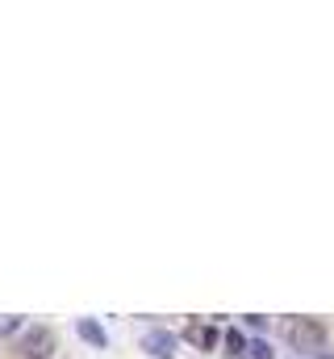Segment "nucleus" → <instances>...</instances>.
<instances>
[{"label": "nucleus", "mask_w": 334, "mask_h": 359, "mask_svg": "<svg viewBox=\"0 0 334 359\" xmlns=\"http://www.w3.org/2000/svg\"><path fill=\"white\" fill-rule=\"evenodd\" d=\"M318 359H334V355H318Z\"/></svg>", "instance_id": "nucleus-10"}, {"label": "nucleus", "mask_w": 334, "mask_h": 359, "mask_svg": "<svg viewBox=\"0 0 334 359\" xmlns=\"http://www.w3.org/2000/svg\"><path fill=\"white\" fill-rule=\"evenodd\" d=\"M184 343H192L196 351H213L222 343V330L213 322H192V326H184Z\"/></svg>", "instance_id": "nucleus-3"}, {"label": "nucleus", "mask_w": 334, "mask_h": 359, "mask_svg": "<svg viewBox=\"0 0 334 359\" xmlns=\"http://www.w3.org/2000/svg\"><path fill=\"white\" fill-rule=\"evenodd\" d=\"M76 334H80L84 343H92V347H109V334H105L100 322H92V318H80V322H76Z\"/></svg>", "instance_id": "nucleus-5"}, {"label": "nucleus", "mask_w": 334, "mask_h": 359, "mask_svg": "<svg viewBox=\"0 0 334 359\" xmlns=\"http://www.w3.org/2000/svg\"><path fill=\"white\" fill-rule=\"evenodd\" d=\"M247 322H250V330H263V326H267V318H263V313H250Z\"/></svg>", "instance_id": "nucleus-9"}, {"label": "nucleus", "mask_w": 334, "mask_h": 359, "mask_svg": "<svg viewBox=\"0 0 334 359\" xmlns=\"http://www.w3.org/2000/svg\"><path fill=\"white\" fill-rule=\"evenodd\" d=\"M222 343H226V355L247 359V343H250V339H243V330H226V334H222Z\"/></svg>", "instance_id": "nucleus-6"}, {"label": "nucleus", "mask_w": 334, "mask_h": 359, "mask_svg": "<svg viewBox=\"0 0 334 359\" xmlns=\"http://www.w3.org/2000/svg\"><path fill=\"white\" fill-rule=\"evenodd\" d=\"M21 326H25V322H21L17 313H0V339H13Z\"/></svg>", "instance_id": "nucleus-8"}, {"label": "nucleus", "mask_w": 334, "mask_h": 359, "mask_svg": "<svg viewBox=\"0 0 334 359\" xmlns=\"http://www.w3.org/2000/svg\"><path fill=\"white\" fill-rule=\"evenodd\" d=\"M247 359H276V351H272L267 339H250L247 343Z\"/></svg>", "instance_id": "nucleus-7"}, {"label": "nucleus", "mask_w": 334, "mask_h": 359, "mask_svg": "<svg viewBox=\"0 0 334 359\" xmlns=\"http://www.w3.org/2000/svg\"><path fill=\"white\" fill-rule=\"evenodd\" d=\"M142 351L151 359H175V334H171V330H159V326L147 330V334H142Z\"/></svg>", "instance_id": "nucleus-4"}, {"label": "nucleus", "mask_w": 334, "mask_h": 359, "mask_svg": "<svg viewBox=\"0 0 334 359\" xmlns=\"http://www.w3.org/2000/svg\"><path fill=\"white\" fill-rule=\"evenodd\" d=\"M284 339H288L293 351H314V355H322V347H326V326H322L318 318H288V322H284Z\"/></svg>", "instance_id": "nucleus-1"}, {"label": "nucleus", "mask_w": 334, "mask_h": 359, "mask_svg": "<svg viewBox=\"0 0 334 359\" xmlns=\"http://www.w3.org/2000/svg\"><path fill=\"white\" fill-rule=\"evenodd\" d=\"M55 347H59V339H55L51 326H29V330L21 334V343H17V355L21 359H51Z\"/></svg>", "instance_id": "nucleus-2"}]
</instances>
